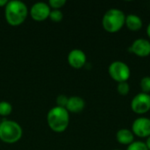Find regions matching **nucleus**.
Masks as SVG:
<instances>
[{
    "label": "nucleus",
    "mask_w": 150,
    "mask_h": 150,
    "mask_svg": "<svg viewBox=\"0 0 150 150\" xmlns=\"http://www.w3.org/2000/svg\"><path fill=\"white\" fill-rule=\"evenodd\" d=\"M27 14V7L23 2L18 0L8 1L4 10V15L9 25L13 26L21 25L25 20Z\"/></svg>",
    "instance_id": "nucleus-1"
},
{
    "label": "nucleus",
    "mask_w": 150,
    "mask_h": 150,
    "mask_svg": "<svg viewBox=\"0 0 150 150\" xmlns=\"http://www.w3.org/2000/svg\"><path fill=\"white\" fill-rule=\"evenodd\" d=\"M47 121L48 127L56 133L64 132L69 124V113L66 108L55 106L47 113Z\"/></svg>",
    "instance_id": "nucleus-2"
},
{
    "label": "nucleus",
    "mask_w": 150,
    "mask_h": 150,
    "mask_svg": "<svg viewBox=\"0 0 150 150\" xmlns=\"http://www.w3.org/2000/svg\"><path fill=\"white\" fill-rule=\"evenodd\" d=\"M126 14L120 9H110L103 16L102 25L103 28L111 33L120 31L125 25Z\"/></svg>",
    "instance_id": "nucleus-3"
},
{
    "label": "nucleus",
    "mask_w": 150,
    "mask_h": 150,
    "mask_svg": "<svg viewBox=\"0 0 150 150\" xmlns=\"http://www.w3.org/2000/svg\"><path fill=\"white\" fill-rule=\"evenodd\" d=\"M22 128L15 121L4 120L0 123V140L5 143L18 142L22 137Z\"/></svg>",
    "instance_id": "nucleus-4"
},
{
    "label": "nucleus",
    "mask_w": 150,
    "mask_h": 150,
    "mask_svg": "<svg viewBox=\"0 0 150 150\" xmlns=\"http://www.w3.org/2000/svg\"><path fill=\"white\" fill-rule=\"evenodd\" d=\"M108 73L112 80L119 83L127 82L131 76V70L129 66L121 61L112 62L109 68Z\"/></svg>",
    "instance_id": "nucleus-5"
},
{
    "label": "nucleus",
    "mask_w": 150,
    "mask_h": 150,
    "mask_svg": "<svg viewBox=\"0 0 150 150\" xmlns=\"http://www.w3.org/2000/svg\"><path fill=\"white\" fill-rule=\"evenodd\" d=\"M131 109L136 114H145L150 111V95L141 92L135 95L131 101Z\"/></svg>",
    "instance_id": "nucleus-6"
},
{
    "label": "nucleus",
    "mask_w": 150,
    "mask_h": 150,
    "mask_svg": "<svg viewBox=\"0 0 150 150\" xmlns=\"http://www.w3.org/2000/svg\"><path fill=\"white\" fill-rule=\"evenodd\" d=\"M133 134L140 138H149L150 136V119L147 117L137 118L132 124Z\"/></svg>",
    "instance_id": "nucleus-7"
},
{
    "label": "nucleus",
    "mask_w": 150,
    "mask_h": 150,
    "mask_svg": "<svg viewBox=\"0 0 150 150\" xmlns=\"http://www.w3.org/2000/svg\"><path fill=\"white\" fill-rule=\"evenodd\" d=\"M50 11L51 10L47 4L39 2V3L34 4L31 7L30 15L33 20L40 22V21H44L49 17Z\"/></svg>",
    "instance_id": "nucleus-8"
},
{
    "label": "nucleus",
    "mask_w": 150,
    "mask_h": 150,
    "mask_svg": "<svg viewBox=\"0 0 150 150\" xmlns=\"http://www.w3.org/2000/svg\"><path fill=\"white\" fill-rule=\"evenodd\" d=\"M128 51L139 57H147L150 54V41L146 39H137L129 47Z\"/></svg>",
    "instance_id": "nucleus-9"
},
{
    "label": "nucleus",
    "mask_w": 150,
    "mask_h": 150,
    "mask_svg": "<svg viewBox=\"0 0 150 150\" xmlns=\"http://www.w3.org/2000/svg\"><path fill=\"white\" fill-rule=\"evenodd\" d=\"M85 53L81 49H73L68 55V62L74 69H81L86 63Z\"/></svg>",
    "instance_id": "nucleus-10"
},
{
    "label": "nucleus",
    "mask_w": 150,
    "mask_h": 150,
    "mask_svg": "<svg viewBox=\"0 0 150 150\" xmlns=\"http://www.w3.org/2000/svg\"><path fill=\"white\" fill-rule=\"evenodd\" d=\"M84 106H85L84 100L81 97L74 96V97L69 98L66 110L73 113H78V112H81L84 109Z\"/></svg>",
    "instance_id": "nucleus-11"
},
{
    "label": "nucleus",
    "mask_w": 150,
    "mask_h": 150,
    "mask_svg": "<svg viewBox=\"0 0 150 150\" xmlns=\"http://www.w3.org/2000/svg\"><path fill=\"white\" fill-rule=\"evenodd\" d=\"M116 140L119 143L128 146L134 142V134L131 130L127 128H122L117 132Z\"/></svg>",
    "instance_id": "nucleus-12"
},
{
    "label": "nucleus",
    "mask_w": 150,
    "mask_h": 150,
    "mask_svg": "<svg viewBox=\"0 0 150 150\" xmlns=\"http://www.w3.org/2000/svg\"><path fill=\"white\" fill-rule=\"evenodd\" d=\"M125 25L130 31L137 32L142 28L143 22L139 16L135 14H128L126 16Z\"/></svg>",
    "instance_id": "nucleus-13"
},
{
    "label": "nucleus",
    "mask_w": 150,
    "mask_h": 150,
    "mask_svg": "<svg viewBox=\"0 0 150 150\" xmlns=\"http://www.w3.org/2000/svg\"><path fill=\"white\" fill-rule=\"evenodd\" d=\"M12 112V106L10 103L6 101L0 102V115L1 116H8Z\"/></svg>",
    "instance_id": "nucleus-14"
},
{
    "label": "nucleus",
    "mask_w": 150,
    "mask_h": 150,
    "mask_svg": "<svg viewBox=\"0 0 150 150\" xmlns=\"http://www.w3.org/2000/svg\"><path fill=\"white\" fill-rule=\"evenodd\" d=\"M117 91L121 96H126L130 91V85L127 82L119 83L117 85Z\"/></svg>",
    "instance_id": "nucleus-15"
},
{
    "label": "nucleus",
    "mask_w": 150,
    "mask_h": 150,
    "mask_svg": "<svg viewBox=\"0 0 150 150\" xmlns=\"http://www.w3.org/2000/svg\"><path fill=\"white\" fill-rule=\"evenodd\" d=\"M140 86L142 89V91L146 94L150 93V76H144L142 78Z\"/></svg>",
    "instance_id": "nucleus-16"
},
{
    "label": "nucleus",
    "mask_w": 150,
    "mask_h": 150,
    "mask_svg": "<svg viewBox=\"0 0 150 150\" xmlns=\"http://www.w3.org/2000/svg\"><path fill=\"white\" fill-rule=\"evenodd\" d=\"M127 150H149V149L145 142L137 141V142H134L132 144L128 145Z\"/></svg>",
    "instance_id": "nucleus-17"
},
{
    "label": "nucleus",
    "mask_w": 150,
    "mask_h": 150,
    "mask_svg": "<svg viewBox=\"0 0 150 150\" xmlns=\"http://www.w3.org/2000/svg\"><path fill=\"white\" fill-rule=\"evenodd\" d=\"M49 18L53 22H60L63 18V14L60 10H53L50 11Z\"/></svg>",
    "instance_id": "nucleus-18"
},
{
    "label": "nucleus",
    "mask_w": 150,
    "mask_h": 150,
    "mask_svg": "<svg viewBox=\"0 0 150 150\" xmlns=\"http://www.w3.org/2000/svg\"><path fill=\"white\" fill-rule=\"evenodd\" d=\"M66 4V0H50L48 5L54 10H60Z\"/></svg>",
    "instance_id": "nucleus-19"
},
{
    "label": "nucleus",
    "mask_w": 150,
    "mask_h": 150,
    "mask_svg": "<svg viewBox=\"0 0 150 150\" xmlns=\"http://www.w3.org/2000/svg\"><path fill=\"white\" fill-rule=\"evenodd\" d=\"M68 101H69V98L68 97H66L65 95H60L56 98L57 106L62 107V108H66L67 104H68Z\"/></svg>",
    "instance_id": "nucleus-20"
},
{
    "label": "nucleus",
    "mask_w": 150,
    "mask_h": 150,
    "mask_svg": "<svg viewBox=\"0 0 150 150\" xmlns=\"http://www.w3.org/2000/svg\"><path fill=\"white\" fill-rule=\"evenodd\" d=\"M7 3H8L7 0H0V7H5Z\"/></svg>",
    "instance_id": "nucleus-21"
},
{
    "label": "nucleus",
    "mask_w": 150,
    "mask_h": 150,
    "mask_svg": "<svg viewBox=\"0 0 150 150\" xmlns=\"http://www.w3.org/2000/svg\"><path fill=\"white\" fill-rule=\"evenodd\" d=\"M146 143V145H147V147H148V149H149V150H150V136L147 139V142H145Z\"/></svg>",
    "instance_id": "nucleus-22"
},
{
    "label": "nucleus",
    "mask_w": 150,
    "mask_h": 150,
    "mask_svg": "<svg viewBox=\"0 0 150 150\" xmlns=\"http://www.w3.org/2000/svg\"><path fill=\"white\" fill-rule=\"evenodd\" d=\"M147 34H148L149 38V39H150V23H149V24L148 27H147Z\"/></svg>",
    "instance_id": "nucleus-23"
},
{
    "label": "nucleus",
    "mask_w": 150,
    "mask_h": 150,
    "mask_svg": "<svg viewBox=\"0 0 150 150\" xmlns=\"http://www.w3.org/2000/svg\"><path fill=\"white\" fill-rule=\"evenodd\" d=\"M114 150H120V149H114Z\"/></svg>",
    "instance_id": "nucleus-24"
},
{
    "label": "nucleus",
    "mask_w": 150,
    "mask_h": 150,
    "mask_svg": "<svg viewBox=\"0 0 150 150\" xmlns=\"http://www.w3.org/2000/svg\"><path fill=\"white\" fill-rule=\"evenodd\" d=\"M149 95H150V93H149Z\"/></svg>",
    "instance_id": "nucleus-25"
},
{
    "label": "nucleus",
    "mask_w": 150,
    "mask_h": 150,
    "mask_svg": "<svg viewBox=\"0 0 150 150\" xmlns=\"http://www.w3.org/2000/svg\"><path fill=\"white\" fill-rule=\"evenodd\" d=\"M0 123H1V122H0Z\"/></svg>",
    "instance_id": "nucleus-26"
}]
</instances>
